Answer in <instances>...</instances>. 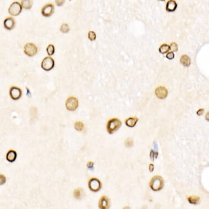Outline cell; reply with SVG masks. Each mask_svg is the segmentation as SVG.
<instances>
[{
	"mask_svg": "<svg viewBox=\"0 0 209 209\" xmlns=\"http://www.w3.org/2000/svg\"><path fill=\"white\" fill-rule=\"evenodd\" d=\"M99 208L101 209H108L110 207L109 199L106 197H102L99 202Z\"/></svg>",
	"mask_w": 209,
	"mask_h": 209,
	"instance_id": "cell-12",
	"label": "cell"
},
{
	"mask_svg": "<svg viewBox=\"0 0 209 209\" xmlns=\"http://www.w3.org/2000/svg\"><path fill=\"white\" fill-rule=\"evenodd\" d=\"M33 5L32 0H22L21 5L22 8L25 9H30Z\"/></svg>",
	"mask_w": 209,
	"mask_h": 209,
	"instance_id": "cell-16",
	"label": "cell"
},
{
	"mask_svg": "<svg viewBox=\"0 0 209 209\" xmlns=\"http://www.w3.org/2000/svg\"><path fill=\"white\" fill-rule=\"evenodd\" d=\"M16 22L14 18L11 17H8L4 20L3 25L5 28L7 30H11L15 27Z\"/></svg>",
	"mask_w": 209,
	"mask_h": 209,
	"instance_id": "cell-11",
	"label": "cell"
},
{
	"mask_svg": "<svg viewBox=\"0 0 209 209\" xmlns=\"http://www.w3.org/2000/svg\"><path fill=\"white\" fill-rule=\"evenodd\" d=\"M6 182V177L3 175H0V185H4Z\"/></svg>",
	"mask_w": 209,
	"mask_h": 209,
	"instance_id": "cell-28",
	"label": "cell"
},
{
	"mask_svg": "<svg viewBox=\"0 0 209 209\" xmlns=\"http://www.w3.org/2000/svg\"><path fill=\"white\" fill-rule=\"evenodd\" d=\"M156 96L160 99H164L168 95V91L164 87H159L155 91Z\"/></svg>",
	"mask_w": 209,
	"mask_h": 209,
	"instance_id": "cell-10",
	"label": "cell"
},
{
	"mask_svg": "<svg viewBox=\"0 0 209 209\" xmlns=\"http://www.w3.org/2000/svg\"><path fill=\"white\" fill-rule=\"evenodd\" d=\"M78 105L79 103L77 99L74 96L68 97L65 103V106L67 110L71 111L76 110L78 107Z\"/></svg>",
	"mask_w": 209,
	"mask_h": 209,
	"instance_id": "cell-6",
	"label": "cell"
},
{
	"mask_svg": "<svg viewBox=\"0 0 209 209\" xmlns=\"http://www.w3.org/2000/svg\"><path fill=\"white\" fill-rule=\"evenodd\" d=\"M159 1H164L165 0H159Z\"/></svg>",
	"mask_w": 209,
	"mask_h": 209,
	"instance_id": "cell-33",
	"label": "cell"
},
{
	"mask_svg": "<svg viewBox=\"0 0 209 209\" xmlns=\"http://www.w3.org/2000/svg\"><path fill=\"white\" fill-rule=\"evenodd\" d=\"M137 121H138V118H137L136 117H130V118L127 119L125 120V124L129 127L133 128V127L135 126Z\"/></svg>",
	"mask_w": 209,
	"mask_h": 209,
	"instance_id": "cell-17",
	"label": "cell"
},
{
	"mask_svg": "<svg viewBox=\"0 0 209 209\" xmlns=\"http://www.w3.org/2000/svg\"><path fill=\"white\" fill-rule=\"evenodd\" d=\"M47 52L49 56L53 55L55 53V47L53 45H49L47 47Z\"/></svg>",
	"mask_w": 209,
	"mask_h": 209,
	"instance_id": "cell-19",
	"label": "cell"
},
{
	"mask_svg": "<svg viewBox=\"0 0 209 209\" xmlns=\"http://www.w3.org/2000/svg\"><path fill=\"white\" fill-rule=\"evenodd\" d=\"M170 50L173 51H177L178 50V46L176 43H172L170 45Z\"/></svg>",
	"mask_w": 209,
	"mask_h": 209,
	"instance_id": "cell-26",
	"label": "cell"
},
{
	"mask_svg": "<svg viewBox=\"0 0 209 209\" xmlns=\"http://www.w3.org/2000/svg\"><path fill=\"white\" fill-rule=\"evenodd\" d=\"M22 6L18 2H14L8 8V12L12 16H17L22 11Z\"/></svg>",
	"mask_w": 209,
	"mask_h": 209,
	"instance_id": "cell-5",
	"label": "cell"
},
{
	"mask_svg": "<svg viewBox=\"0 0 209 209\" xmlns=\"http://www.w3.org/2000/svg\"><path fill=\"white\" fill-rule=\"evenodd\" d=\"M88 187L92 192H98L101 188V183L96 178H92L88 182Z\"/></svg>",
	"mask_w": 209,
	"mask_h": 209,
	"instance_id": "cell-7",
	"label": "cell"
},
{
	"mask_svg": "<svg viewBox=\"0 0 209 209\" xmlns=\"http://www.w3.org/2000/svg\"><path fill=\"white\" fill-rule=\"evenodd\" d=\"M60 31H61V32H62V33H64V34L70 31V27L68 25V24L64 23L63 24H62V25L60 27Z\"/></svg>",
	"mask_w": 209,
	"mask_h": 209,
	"instance_id": "cell-21",
	"label": "cell"
},
{
	"mask_svg": "<svg viewBox=\"0 0 209 209\" xmlns=\"http://www.w3.org/2000/svg\"><path fill=\"white\" fill-rule=\"evenodd\" d=\"M164 184L163 178L159 176H156L152 179L149 186L153 191H158L163 188Z\"/></svg>",
	"mask_w": 209,
	"mask_h": 209,
	"instance_id": "cell-1",
	"label": "cell"
},
{
	"mask_svg": "<svg viewBox=\"0 0 209 209\" xmlns=\"http://www.w3.org/2000/svg\"><path fill=\"white\" fill-rule=\"evenodd\" d=\"M55 66L54 60L50 57H45L41 62V68L45 71L51 70Z\"/></svg>",
	"mask_w": 209,
	"mask_h": 209,
	"instance_id": "cell-4",
	"label": "cell"
},
{
	"mask_svg": "<svg viewBox=\"0 0 209 209\" xmlns=\"http://www.w3.org/2000/svg\"><path fill=\"white\" fill-rule=\"evenodd\" d=\"M54 6L51 3H48L46 4L41 9V13L43 17L48 18L51 17V16L54 12Z\"/></svg>",
	"mask_w": 209,
	"mask_h": 209,
	"instance_id": "cell-8",
	"label": "cell"
},
{
	"mask_svg": "<svg viewBox=\"0 0 209 209\" xmlns=\"http://www.w3.org/2000/svg\"><path fill=\"white\" fill-rule=\"evenodd\" d=\"M24 53L29 57H33L36 55L38 51L37 46L33 43H28L24 47Z\"/></svg>",
	"mask_w": 209,
	"mask_h": 209,
	"instance_id": "cell-3",
	"label": "cell"
},
{
	"mask_svg": "<svg viewBox=\"0 0 209 209\" xmlns=\"http://www.w3.org/2000/svg\"><path fill=\"white\" fill-rule=\"evenodd\" d=\"M125 145L126 147L130 148L133 146V140L131 138H128L125 141Z\"/></svg>",
	"mask_w": 209,
	"mask_h": 209,
	"instance_id": "cell-24",
	"label": "cell"
},
{
	"mask_svg": "<svg viewBox=\"0 0 209 209\" xmlns=\"http://www.w3.org/2000/svg\"><path fill=\"white\" fill-rule=\"evenodd\" d=\"M96 38V34L95 33V32L93 31H91L89 32L88 33V39L89 40L93 41H94L95 40Z\"/></svg>",
	"mask_w": 209,
	"mask_h": 209,
	"instance_id": "cell-25",
	"label": "cell"
},
{
	"mask_svg": "<svg viewBox=\"0 0 209 209\" xmlns=\"http://www.w3.org/2000/svg\"><path fill=\"white\" fill-rule=\"evenodd\" d=\"M82 189H81L80 188H78L74 190V196L75 198L79 199L82 197Z\"/></svg>",
	"mask_w": 209,
	"mask_h": 209,
	"instance_id": "cell-22",
	"label": "cell"
},
{
	"mask_svg": "<svg viewBox=\"0 0 209 209\" xmlns=\"http://www.w3.org/2000/svg\"><path fill=\"white\" fill-rule=\"evenodd\" d=\"M204 112V109H199L197 111V113L198 116H201V115H202L203 114Z\"/></svg>",
	"mask_w": 209,
	"mask_h": 209,
	"instance_id": "cell-31",
	"label": "cell"
},
{
	"mask_svg": "<svg viewBox=\"0 0 209 209\" xmlns=\"http://www.w3.org/2000/svg\"><path fill=\"white\" fill-rule=\"evenodd\" d=\"M93 166H94V163L92 162H89L87 164L88 168L90 169H92V168H93Z\"/></svg>",
	"mask_w": 209,
	"mask_h": 209,
	"instance_id": "cell-30",
	"label": "cell"
},
{
	"mask_svg": "<svg viewBox=\"0 0 209 209\" xmlns=\"http://www.w3.org/2000/svg\"><path fill=\"white\" fill-rule=\"evenodd\" d=\"M23 93L20 88L17 87H11L9 90V95L14 100H19L22 96Z\"/></svg>",
	"mask_w": 209,
	"mask_h": 209,
	"instance_id": "cell-9",
	"label": "cell"
},
{
	"mask_svg": "<svg viewBox=\"0 0 209 209\" xmlns=\"http://www.w3.org/2000/svg\"><path fill=\"white\" fill-rule=\"evenodd\" d=\"M122 125V123L117 118H113L108 122L107 124V130L110 134H113L117 130H118Z\"/></svg>",
	"mask_w": 209,
	"mask_h": 209,
	"instance_id": "cell-2",
	"label": "cell"
},
{
	"mask_svg": "<svg viewBox=\"0 0 209 209\" xmlns=\"http://www.w3.org/2000/svg\"><path fill=\"white\" fill-rule=\"evenodd\" d=\"M17 157V152L13 150H11L7 153L6 156V159L9 162L13 163L16 160Z\"/></svg>",
	"mask_w": 209,
	"mask_h": 209,
	"instance_id": "cell-14",
	"label": "cell"
},
{
	"mask_svg": "<svg viewBox=\"0 0 209 209\" xmlns=\"http://www.w3.org/2000/svg\"><path fill=\"white\" fill-rule=\"evenodd\" d=\"M149 170L151 172H152L154 170V165L152 164H151L149 165Z\"/></svg>",
	"mask_w": 209,
	"mask_h": 209,
	"instance_id": "cell-32",
	"label": "cell"
},
{
	"mask_svg": "<svg viewBox=\"0 0 209 209\" xmlns=\"http://www.w3.org/2000/svg\"><path fill=\"white\" fill-rule=\"evenodd\" d=\"M84 127V125L83 124L82 122H77L75 124H74V128L77 131H81L83 129Z\"/></svg>",
	"mask_w": 209,
	"mask_h": 209,
	"instance_id": "cell-23",
	"label": "cell"
},
{
	"mask_svg": "<svg viewBox=\"0 0 209 209\" xmlns=\"http://www.w3.org/2000/svg\"><path fill=\"white\" fill-rule=\"evenodd\" d=\"M175 57V54L172 51H170L167 53L166 54V58L169 60H172Z\"/></svg>",
	"mask_w": 209,
	"mask_h": 209,
	"instance_id": "cell-27",
	"label": "cell"
},
{
	"mask_svg": "<svg viewBox=\"0 0 209 209\" xmlns=\"http://www.w3.org/2000/svg\"><path fill=\"white\" fill-rule=\"evenodd\" d=\"M180 62L183 66L185 67H188L191 65V61L189 57L186 55H183L181 57L180 59Z\"/></svg>",
	"mask_w": 209,
	"mask_h": 209,
	"instance_id": "cell-15",
	"label": "cell"
},
{
	"mask_svg": "<svg viewBox=\"0 0 209 209\" xmlns=\"http://www.w3.org/2000/svg\"><path fill=\"white\" fill-rule=\"evenodd\" d=\"M170 47L169 45H166V44H164L163 45H161L159 49V53H160L161 54H166L167 53H168V51H169Z\"/></svg>",
	"mask_w": 209,
	"mask_h": 209,
	"instance_id": "cell-18",
	"label": "cell"
},
{
	"mask_svg": "<svg viewBox=\"0 0 209 209\" xmlns=\"http://www.w3.org/2000/svg\"><path fill=\"white\" fill-rule=\"evenodd\" d=\"M55 3L57 6H62L65 3V0H55Z\"/></svg>",
	"mask_w": 209,
	"mask_h": 209,
	"instance_id": "cell-29",
	"label": "cell"
},
{
	"mask_svg": "<svg viewBox=\"0 0 209 209\" xmlns=\"http://www.w3.org/2000/svg\"><path fill=\"white\" fill-rule=\"evenodd\" d=\"M188 202L192 204H197L199 202L200 198L197 196H191L188 198Z\"/></svg>",
	"mask_w": 209,
	"mask_h": 209,
	"instance_id": "cell-20",
	"label": "cell"
},
{
	"mask_svg": "<svg viewBox=\"0 0 209 209\" xmlns=\"http://www.w3.org/2000/svg\"><path fill=\"white\" fill-rule=\"evenodd\" d=\"M177 7V4L176 1L174 0H170L166 3V10L169 12H173L175 11Z\"/></svg>",
	"mask_w": 209,
	"mask_h": 209,
	"instance_id": "cell-13",
	"label": "cell"
}]
</instances>
